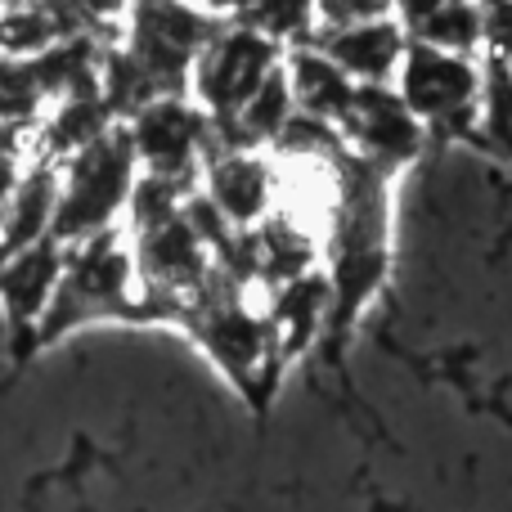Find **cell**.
I'll use <instances>...</instances> for the list:
<instances>
[{
    "instance_id": "9c48e42d",
    "label": "cell",
    "mask_w": 512,
    "mask_h": 512,
    "mask_svg": "<svg viewBox=\"0 0 512 512\" xmlns=\"http://www.w3.org/2000/svg\"><path fill=\"white\" fill-rule=\"evenodd\" d=\"M63 265H68V248H59L54 239L0 261V306L9 310L14 324L41 319L45 310H50L54 292H59V283H63Z\"/></svg>"
},
{
    "instance_id": "52a82bcc",
    "label": "cell",
    "mask_w": 512,
    "mask_h": 512,
    "mask_svg": "<svg viewBox=\"0 0 512 512\" xmlns=\"http://www.w3.org/2000/svg\"><path fill=\"white\" fill-rule=\"evenodd\" d=\"M207 203L230 230H248L265 221L270 203L279 198L274 189V171L256 158L252 149H225L221 158L207 162Z\"/></svg>"
},
{
    "instance_id": "277c9868",
    "label": "cell",
    "mask_w": 512,
    "mask_h": 512,
    "mask_svg": "<svg viewBox=\"0 0 512 512\" xmlns=\"http://www.w3.org/2000/svg\"><path fill=\"white\" fill-rule=\"evenodd\" d=\"M337 131L355 144V158L369 171H378V176H387L400 162H409L418 153V144H423V126L400 104V95L391 86L355 90V104Z\"/></svg>"
},
{
    "instance_id": "7a4b0ae2",
    "label": "cell",
    "mask_w": 512,
    "mask_h": 512,
    "mask_svg": "<svg viewBox=\"0 0 512 512\" xmlns=\"http://www.w3.org/2000/svg\"><path fill=\"white\" fill-rule=\"evenodd\" d=\"M391 90L418 117V126L468 131V122H477L481 104V72L472 63V54H445L432 50V45L409 41Z\"/></svg>"
},
{
    "instance_id": "3957f363",
    "label": "cell",
    "mask_w": 512,
    "mask_h": 512,
    "mask_svg": "<svg viewBox=\"0 0 512 512\" xmlns=\"http://www.w3.org/2000/svg\"><path fill=\"white\" fill-rule=\"evenodd\" d=\"M279 63H283V54L274 41L256 36L252 27H243V23H225L221 32L207 41V50L198 54L194 72H189V86H194L198 104H203L207 113L234 122Z\"/></svg>"
},
{
    "instance_id": "ba28073f",
    "label": "cell",
    "mask_w": 512,
    "mask_h": 512,
    "mask_svg": "<svg viewBox=\"0 0 512 512\" xmlns=\"http://www.w3.org/2000/svg\"><path fill=\"white\" fill-rule=\"evenodd\" d=\"M283 72H288L297 117H310V122H319V126H342L346 122V113H351L355 90L360 86H355L337 63H328L315 45H297V50L283 54Z\"/></svg>"
},
{
    "instance_id": "5b68a950",
    "label": "cell",
    "mask_w": 512,
    "mask_h": 512,
    "mask_svg": "<svg viewBox=\"0 0 512 512\" xmlns=\"http://www.w3.org/2000/svg\"><path fill=\"white\" fill-rule=\"evenodd\" d=\"M131 144H135V158L144 162V171L158 180H180L198 167V144L207 140V117L194 113L185 104V95L176 99H158L149 104L144 113L131 117Z\"/></svg>"
},
{
    "instance_id": "6da1fadb",
    "label": "cell",
    "mask_w": 512,
    "mask_h": 512,
    "mask_svg": "<svg viewBox=\"0 0 512 512\" xmlns=\"http://www.w3.org/2000/svg\"><path fill=\"white\" fill-rule=\"evenodd\" d=\"M135 167H140V158H135L126 126H113L95 144L72 153L59 171V203H54L50 239L59 248H81V243L113 230L117 212L131 207L135 180H140Z\"/></svg>"
},
{
    "instance_id": "8992f818",
    "label": "cell",
    "mask_w": 512,
    "mask_h": 512,
    "mask_svg": "<svg viewBox=\"0 0 512 512\" xmlns=\"http://www.w3.org/2000/svg\"><path fill=\"white\" fill-rule=\"evenodd\" d=\"M315 50L324 54L328 63L346 72L355 86H391L400 72V59H405V27L396 23V9L373 23L360 27H342V32H315L310 36Z\"/></svg>"
}]
</instances>
